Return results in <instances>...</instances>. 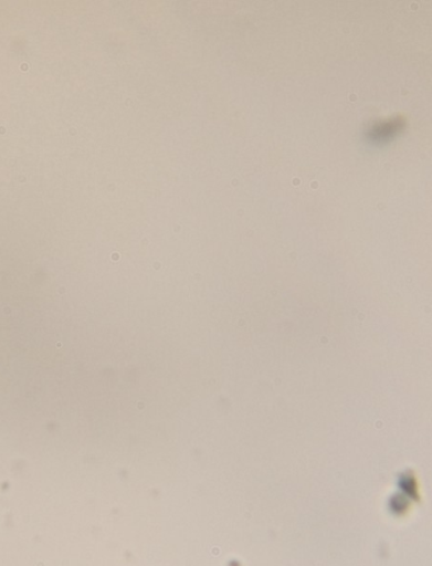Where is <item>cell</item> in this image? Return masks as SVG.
<instances>
[{
	"label": "cell",
	"instance_id": "obj_1",
	"mask_svg": "<svg viewBox=\"0 0 432 566\" xmlns=\"http://www.w3.org/2000/svg\"><path fill=\"white\" fill-rule=\"evenodd\" d=\"M401 128L402 123L394 119V122L386 123L373 128V130L370 132V139L377 142L391 139Z\"/></svg>",
	"mask_w": 432,
	"mask_h": 566
}]
</instances>
